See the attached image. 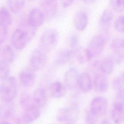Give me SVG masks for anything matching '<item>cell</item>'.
Wrapping results in <instances>:
<instances>
[{"label": "cell", "instance_id": "obj_1", "mask_svg": "<svg viewBox=\"0 0 124 124\" xmlns=\"http://www.w3.org/2000/svg\"><path fill=\"white\" fill-rule=\"evenodd\" d=\"M107 42L106 36L101 34L96 35L91 39L85 49L90 61L99 57L102 53Z\"/></svg>", "mask_w": 124, "mask_h": 124}, {"label": "cell", "instance_id": "obj_2", "mask_svg": "<svg viewBox=\"0 0 124 124\" xmlns=\"http://www.w3.org/2000/svg\"><path fill=\"white\" fill-rule=\"evenodd\" d=\"M17 92L16 79L14 76L8 77L3 79L0 85V96L4 102H12Z\"/></svg>", "mask_w": 124, "mask_h": 124}, {"label": "cell", "instance_id": "obj_3", "mask_svg": "<svg viewBox=\"0 0 124 124\" xmlns=\"http://www.w3.org/2000/svg\"><path fill=\"white\" fill-rule=\"evenodd\" d=\"M59 38L58 31L55 28L45 30L40 39L41 48L45 51H50L56 46Z\"/></svg>", "mask_w": 124, "mask_h": 124}, {"label": "cell", "instance_id": "obj_4", "mask_svg": "<svg viewBox=\"0 0 124 124\" xmlns=\"http://www.w3.org/2000/svg\"><path fill=\"white\" fill-rule=\"evenodd\" d=\"M79 114V107L74 104L69 107H63L59 109L56 114V119L61 122L75 123L78 120Z\"/></svg>", "mask_w": 124, "mask_h": 124}, {"label": "cell", "instance_id": "obj_5", "mask_svg": "<svg viewBox=\"0 0 124 124\" xmlns=\"http://www.w3.org/2000/svg\"><path fill=\"white\" fill-rule=\"evenodd\" d=\"M47 62V57L46 51L42 48H36L32 52L30 58L31 68L38 71L45 67Z\"/></svg>", "mask_w": 124, "mask_h": 124}, {"label": "cell", "instance_id": "obj_6", "mask_svg": "<svg viewBox=\"0 0 124 124\" xmlns=\"http://www.w3.org/2000/svg\"><path fill=\"white\" fill-rule=\"evenodd\" d=\"M124 95L116 94L111 111V118L115 124H122L124 122Z\"/></svg>", "mask_w": 124, "mask_h": 124}, {"label": "cell", "instance_id": "obj_7", "mask_svg": "<svg viewBox=\"0 0 124 124\" xmlns=\"http://www.w3.org/2000/svg\"><path fill=\"white\" fill-rule=\"evenodd\" d=\"M30 41L27 33L20 28L14 31L11 38L13 46L17 50L23 49Z\"/></svg>", "mask_w": 124, "mask_h": 124}, {"label": "cell", "instance_id": "obj_8", "mask_svg": "<svg viewBox=\"0 0 124 124\" xmlns=\"http://www.w3.org/2000/svg\"><path fill=\"white\" fill-rule=\"evenodd\" d=\"M108 108V102L106 98L102 96H96L92 101L90 111L97 117L106 114Z\"/></svg>", "mask_w": 124, "mask_h": 124}, {"label": "cell", "instance_id": "obj_9", "mask_svg": "<svg viewBox=\"0 0 124 124\" xmlns=\"http://www.w3.org/2000/svg\"><path fill=\"white\" fill-rule=\"evenodd\" d=\"M111 48L113 51L112 56L115 63L119 64L122 63L124 59V40L122 37L115 38L111 42Z\"/></svg>", "mask_w": 124, "mask_h": 124}, {"label": "cell", "instance_id": "obj_10", "mask_svg": "<svg viewBox=\"0 0 124 124\" xmlns=\"http://www.w3.org/2000/svg\"><path fill=\"white\" fill-rule=\"evenodd\" d=\"M79 77L78 70L76 67H70L65 72L64 77V85L68 89L74 90L78 87Z\"/></svg>", "mask_w": 124, "mask_h": 124}, {"label": "cell", "instance_id": "obj_11", "mask_svg": "<svg viewBox=\"0 0 124 124\" xmlns=\"http://www.w3.org/2000/svg\"><path fill=\"white\" fill-rule=\"evenodd\" d=\"M41 115V109L33 105L32 103L29 106L23 109L22 116V120L27 124L35 121Z\"/></svg>", "mask_w": 124, "mask_h": 124}, {"label": "cell", "instance_id": "obj_12", "mask_svg": "<svg viewBox=\"0 0 124 124\" xmlns=\"http://www.w3.org/2000/svg\"><path fill=\"white\" fill-rule=\"evenodd\" d=\"M45 18V16L41 10L33 8L30 12L27 20L31 26L37 28L43 24Z\"/></svg>", "mask_w": 124, "mask_h": 124}, {"label": "cell", "instance_id": "obj_13", "mask_svg": "<svg viewBox=\"0 0 124 124\" xmlns=\"http://www.w3.org/2000/svg\"><path fill=\"white\" fill-rule=\"evenodd\" d=\"M31 68H26L20 73L19 78L22 84L26 87L32 86L36 80V75Z\"/></svg>", "mask_w": 124, "mask_h": 124}, {"label": "cell", "instance_id": "obj_14", "mask_svg": "<svg viewBox=\"0 0 124 124\" xmlns=\"http://www.w3.org/2000/svg\"><path fill=\"white\" fill-rule=\"evenodd\" d=\"M92 85L95 91L101 93L107 92L109 86L107 78L101 74H97L94 76Z\"/></svg>", "mask_w": 124, "mask_h": 124}, {"label": "cell", "instance_id": "obj_15", "mask_svg": "<svg viewBox=\"0 0 124 124\" xmlns=\"http://www.w3.org/2000/svg\"><path fill=\"white\" fill-rule=\"evenodd\" d=\"M47 102L45 90L41 88L35 90L31 97V103L35 106L41 109L45 106Z\"/></svg>", "mask_w": 124, "mask_h": 124}, {"label": "cell", "instance_id": "obj_16", "mask_svg": "<svg viewBox=\"0 0 124 124\" xmlns=\"http://www.w3.org/2000/svg\"><path fill=\"white\" fill-rule=\"evenodd\" d=\"M76 51L65 49L61 50L57 54L56 62L59 65H64L72 62L76 57Z\"/></svg>", "mask_w": 124, "mask_h": 124}, {"label": "cell", "instance_id": "obj_17", "mask_svg": "<svg viewBox=\"0 0 124 124\" xmlns=\"http://www.w3.org/2000/svg\"><path fill=\"white\" fill-rule=\"evenodd\" d=\"M49 95L53 98H60L66 93L65 86L60 81L52 83L49 86Z\"/></svg>", "mask_w": 124, "mask_h": 124}, {"label": "cell", "instance_id": "obj_18", "mask_svg": "<svg viewBox=\"0 0 124 124\" xmlns=\"http://www.w3.org/2000/svg\"><path fill=\"white\" fill-rule=\"evenodd\" d=\"M74 25L77 30L82 31L87 27L88 17L87 14L83 11L78 12L74 17Z\"/></svg>", "mask_w": 124, "mask_h": 124}, {"label": "cell", "instance_id": "obj_19", "mask_svg": "<svg viewBox=\"0 0 124 124\" xmlns=\"http://www.w3.org/2000/svg\"><path fill=\"white\" fill-rule=\"evenodd\" d=\"M92 86V79L90 75L86 72L79 75L78 86L79 89L84 93L90 92Z\"/></svg>", "mask_w": 124, "mask_h": 124}, {"label": "cell", "instance_id": "obj_20", "mask_svg": "<svg viewBox=\"0 0 124 124\" xmlns=\"http://www.w3.org/2000/svg\"><path fill=\"white\" fill-rule=\"evenodd\" d=\"M115 62L112 56L107 57L103 59L99 64V67L103 74L109 75L112 73L114 68Z\"/></svg>", "mask_w": 124, "mask_h": 124}, {"label": "cell", "instance_id": "obj_21", "mask_svg": "<svg viewBox=\"0 0 124 124\" xmlns=\"http://www.w3.org/2000/svg\"><path fill=\"white\" fill-rule=\"evenodd\" d=\"M42 11L45 17L49 19L53 18L56 14L57 11V4L56 1H46L43 0L42 3Z\"/></svg>", "mask_w": 124, "mask_h": 124}, {"label": "cell", "instance_id": "obj_22", "mask_svg": "<svg viewBox=\"0 0 124 124\" xmlns=\"http://www.w3.org/2000/svg\"><path fill=\"white\" fill-rule=\"evenodd\" d=\"M113 18L112 12L109 9L105 10L101 15L99 25L103 31L107 30L110 27Z\"/></svg>", "mask_w": 124, "mask_h": 124}, {"label": "cell", "instance_id": "obj_23", "mask_svg": "<svg viewBox=\"0 0 124 124\" xmlns=\"http://www.w3.org/2000/svg\"><path fill=\"white\" fill-rule=\"evenodd\" d=\"M3 102V104L0 106V117L6 119L12 116L14 111V105L12 102Z\"/></svg>", "mask_w": 124, "mask_h": 124}, {"label": "cell", "instance_id": "obj_24", "mask_svg": "<svg viewBox=\"0 0 124 124\" xmlns=\"http://www.w3.org/2000/svg\"><path fill=\"white\" fill-rule=\"evenodd\" d=\"M7 3L10 11L16 14L24 8L25 1V0H7Z\"/></svg>", "mask_w": 124, "mask_h": 124}, {"label": "cell", "instance_id": "obj_25", "mask_svg": "<svg viewBox=\"0 0 124 124\" xmlns=\"http://www.w3.org/2000/svg\"><path fill=\"white\" fill-rule=\"evenodd\" d=\"M2 60L8 63H11L13 62L15 59V52L12 48V47L7 45L5 46L2 49L1 51H0Z\"/></svg>", "mask_w": 124, "mask_h": 124}, {"label": "cell", "instance_id": "obj_26", "mask_svg": "<svg viewBox=\"0 0 124 124\" xmlns=\"http://www.w3.org/2000/svg\"><path fill=\"white\" fill-rule=\"evenodd\" d=\"M0 22L7 27L12 23V17L9 10L4 6L0 8Z\"/></svg>", "mask_w": 124, "mask_h": 124}, {"label": "cell", "instance_id": "obj_27", "mask_svg": "<svg viewBox=\"0 0 124 124\" xmlns=\"http://www.w3.org/2000/svg\"><path fill=\"white\" fill-rule=\"evenodd\" d=\"M113 86L115 92H116V94H124V79L123 73H122L114 79Z\"/></svg>", "mask_w": 124, "mask_h": 124}, {"label": "cell", "instance_id": "obj_28", "mask_svg": "<svg viewBox=\"0 0 124 124\" xmlns=\"http://www.w3.org/2000/svg\"><path fill=\"white\" fill-rule=\"evenodd\" d=\"M10 73L9 63L3 60H0V78L4 79L9 77Z\"/></svg>", "mask_w": 124, "mask_h": 124}, {"label": "cell", "instance_id": "obj_29", "mask_svg": "<svg viewBox=\"0 0 124 124\" xmlns=\"http://www.w3.org/2000/svg\"><path fill=\"white\" fill-rule=\"evenodd\" d=\"M109 4L116 12H122L124 9V0H109Z\"/></svg>", "mask_w": 124, "mask_h": 124}, {"label": "cell", "instance_id": "obj_30", "mask_svg": "<svg viewBox=\"0 0 124 124\" xmlns=\"http://www.w3.org/2000/svg\"><path fill=\"white\" fill-rule=\"evenodd\" d=\"M19 103L21 107L24 109L31 104V97L28 93H23L20 97Z\"/></svg>", "mask_w": 124, "mask_h": 124}, {"label": "cell", "instance_id": "obj_31", "mask_svg": "<svg viewBox=\"0 0 124 124\" xmlns=\"http://www.w3.org/2000/svg\"><path fill=\"white\" fill-rule=\"evenodd\" d=\"M97 117L91 112L90 110L85 114L84 117V124H96L97 120Z\"/></svg>", "mask_w": 124, "mask_h": 124}, {"label": "cell", "instance_id": "obj_32", "mask_svg": "<svg viewBox=\"0 0 124 124\" xmlns=\"http://www.w3.org/2000/svg\"><path fill=\"white\" fill-rule=\"evenodd\" d=\"M115 30L120 32L123 33L124 31V17L123 16H119L115 21L114 23Z\"/></svg>", "mask_w": 124, "mask_h": 124}, {"label": "cell", "instance_id": "obj_33", "mask_svg": "<svg viewBox=\"0 0 124 124\" xmlns=\"http://www.w3.org/2000/svg\"><path fill=\"white\" fill-rule=\"evenodd\" d=\"M8 28L0 22V45L3 43L7 39L8 34Z\"/></svg>", "mask_w": 124, "mask_h": 124}, {"label": "cell", "instance_id": "obj_34", "mask_svg": "<svg viewBox=\"0 0 124 124\" xmlns=\"http://www.w3.org/2000/svg\"><path fill=\"white\" fill-rule=\"evenodd\" d=\"M78 43L79 38L78 36L75 33L71 34L69 39V43L71 49L74 51L77 50V47L78 45Z\"/></svg>", "mask_w": 124, "mask_h": 124}, {"label": "cell", "instance_id": "obj_35", "mask_svg": "<svg viewBox=\"0 0 124 124\" xmlns=\"http://www.w3.org/2000/svg\"><path fill=\"white\" fill-rule=\"evenodd\" d=\"M74 0H60L62 6L64 8H67L70 6L73 3Z\"/></svg>", "mask_w": 124, "mask_h": 124}, {"label": "cell", "instance_id": "obj_36", "mask_svg": "<svg viewBox=\"0 0 124 124\" xmlns=\"http://www.w3.org/2000/svg\"><path fill=\"white\" fill-rule=\"evenodd\" d=\"M82 1L86 4H91L93 3L96 0H82Z\"/></svg>", "mask_w": 124, "mask_h": 124}, {"label": "cell", "instance_id": "obj_37", "mask_svg": "<svg viewBox=\"0 0 124 124\" xmlns=\"http://www.w3.org/2000/svg\"><path fill=\"white\" fill-rule=\"evenodd\" d=\"M16 124H27L26 123H25L23 120L22 119H18L16 120Z\"/></svg>", "mask_w": 124, "mask_h": 124}, {"label": "cell", "instance_id": "obj_38", "mask_svg": "<svg viewBox=\"0 0 124 124\" xmlns=\"http://www.w3.org/2000/svg\"><path fill=\"white\" fill-rule=\"evenodd\" d=\"M100 124H112L111 123V122L108 121V120L107 119H105V120H104Z\"/></svg>", "mask_w": 124, "mask_h": 124}, {"label": "cell", "instance_id": "obj_39", "mask_svg": "<svg viewBox=\"0 0 124 124\" xmlns=\"http://www.w3.org/2000/svg\"><path fill=\"white\" fill-rule=\"evenodd\" d=\"M1 124H11L10 123H8L7 122H3L2 123H1Z\"/></svg>", "mask_w": 124, "mask_h": 124}, {"label": "cell", "instance_id": "obj_40", "mask_svg": "<svg viewBox=\"0 0 124 124\" xmlns=\"http://www.w3.org/2000/svg\"><path fill=\"white\" fill-rule=\"evenodd\" d=\"M45 0V1H56V0Z\"/></svg>", "mask_w": 124, "mask_h": 124}, {"label": "cell", "instance_id": "obj_41", "mask_svg": "<svg viewBox=\"0 0 124 124\" xmlns=\"http://www.w3.org/2000/svg\"><path fill=\"white\" fill-rule=\"evenodd\" d=\"M67 124H74V123H67Z\"/></svg>", "mask_w": 124, "mask_h": 124}, {"label": "cell", "instance_id": "obj_42", "mask_svg": "<svg viewBox=\"0 0 124 124\" xmlns=\"http://www.w3.org/2000/svg\"><path fill=\"white\" fill-rule=\"evenodd\" d=\"M31 0V1H33V0Z\"/></svg>", "mask_w": 124, "mask_h": 124}, {"label": "cell", "instance_id": "obj_43", "mask_svg": "<svg viewBox=\"0 0 124 124\" xmlns=\"http://www.w3.org/2000/svg\"><path fill=\"white\" fill-rule=\"evenodd\" d=\"M0 118H1V117H0Z\"/></svg>", "mask_w": 124, "mask_h": 124}]
</instances>
